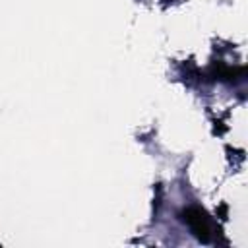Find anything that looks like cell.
Instances as JSON below:
<instances>
[{
    "label": "cell",
    "instance_id": "cell-1",
    "mask_svg": "<svg viewBox=\"0 0 248 248\" xmlns=\"http://www.w3.org/2000/svg\"><path fill=\"white\" fill-rule=\"evenodd\" d=\"M182 219L188 223V227L192 229V232L202 240V242H209L211 240V223L209 217L203 209L200 207H188L182 211Z\"/></svg>",
    "mask_w": 248,
    "mask_h": 248
}]
</instances>
